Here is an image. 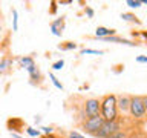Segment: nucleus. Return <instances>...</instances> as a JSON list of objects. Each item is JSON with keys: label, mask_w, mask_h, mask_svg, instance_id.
I'll return each mask as SVG.
<instances>
[{"label": "nucleus", "mask_w": 147, "mask_h": 138, "mask_svg": "<svg viewBox=\"0 0 147 138\" xmlns=\"http://www.w3.org/2000/svg\"><path fill=\"white\" fill-rule=\"evenodd\" d=\"M0 20H3V14H2V9H0Z\"/></svg>", "instance_id": "29"}, {"label": "nucleus", "mask_w": 147, "mask_h": 138, "mask_svg": "<svg viewBox=\"0 0 147 138\" xmlns=\"http://www.w3.org/2000/svg\"><path fill=\"white\" fill-rule=\"evenodd\" d=\"M12 138H22V137H18L17 133H12Z\"/></svg>", "instance_id": "28"}, {"label": "nucleus", "mask_w": 147, "mask_h": 138, "mask_svg": "<svg viewBox=\"0 0 147 138\" xmlns=\"http://www.w3.org/2000/svg\"><path fill=\"white\" fill-rule=\"evenodd\" d=\"M64 25H66V18L64 17H60L57 20L51 22V31H52V34L54 35H61L63 29H64Z\"/></svg>", "instance_id": "9"}, {"label": "nucleus", "mask_w": 147, "mask_h": 138, "mask_svg": "<svg viewBox=\"0 0 147 138\" xmlns=\"http://www.w3.org/2000/svg\"><path fill=\"white\" fill-rule=\"evenodd\" d=\"M136 62L138 63H147V57H146V55H141V57L136 58Z\"/></svg>", "instance_id": "25"}, {"label": "nucleus", "mask_w": 147, "mask_h": 138, "mask_svg": "<svg viewBox=\"0 0 147 138\" xmlns=\"http://www.w3.org/2000/svg\"><path fill=\"white\" fill-rule=\"evenodd\" d=\"M28 72H29V78H31V83H32V85L40 86V85H41V81H43V75H41L40 68L35 64V66H32Z\"/></svg>", "instance_id": "8"}, {"label": "nucleus", "mask_w": 147, "mask_h": 138, "mask_svg": "<svg viewBox=\"0 0 147 138\" xmlns=\"http://www.w3.org/2000/svg\"><path fill=\"white\" fill-rule=\"evenodd\" d=\"M41 131H43L45 135H51V133H54V129L52 127H41Z\"/></svg>", "instance_id": "23"}, {"label": "nucleus", "mask_w": 147, "mask_h": 138, "mask_svg": "<svg viewBox=\"0 0 147 138\" xmlns=\"http://www.w3.org/2000/svg\"><path fill=\"white\" fill-rule=\"evenodd\" d=\"M81 54H95V55H101L104 54V51H98V49H81Z\"/></svg>", "instance_id": "16"}, {"label": "nucleus", "mask_w": 147, "mask_h": 138, "mask_svg": "<svg viewBox=\"0 0 147 138\" xmlns=\"http://www.w3.org/2000/svg\"><path fill=\"white\" fill-rule=\"evenodd\" d=\"M14 31H17V11L14 9Z\"/></svg>", "instance_id": "26"}, {"label": "nucleus", "mask_w": 147, "mask_h": 138, "mask_svg": "<svg viewBox=\"0 0 147 138\" xmlns=\"http://www.w3.org/2000/svg\"><path fill=\"white\" fill-rule=\"evenodd\" d=\"M103 121H104V120L101 118V115H98V117H92V118H86V120H83V121L80 123V127H81L86 133H89V135L95 137L96 131L100 129V126L103 124Z\"/></svg>", "instance_id": "5"}, {"label": "nucleus", "mask_w": 147, "mask_h": 138, "mask_svg": "<svg viewBox=\"0 0 147 138\" xmlns=\"http://www.w3.org/2000/svg\"><path fill=\"white\" fill-rule=\"evenodd\" d=\"M63 66H64V60H57V62L52 64V69L54 71H60Z\"/></svg>", "instance_id": "20"}, {"label": "nucleus", "mask_w": 147, "mask_h": 138, "mask_svg": "<svg viewBox=\"0 0 147 138\" xmlns=\"http://www.w3.org/2000/svg\"><path fill=\"white\" fill-rule=\"evenodd\" d=\"M127 6H130V8H140L144 2H140V0H127Z\"/></svg>", "instance_id": "17"}, {"label": "nucleus", "mask_w": 147, "mask_h": 138, "mask_svg": "<svg viewBox=\"0 0 147 138\" xmlns=\"http://www.w3.org/2000/svg\"><path fill=\"white\" fill-rule=\"evenodd\" d=\"M100 115L104 121H113L118 118L117 95L106 94L100 98Z\"/></svg>", "instance_id": "1"}, {"label": "nucleus", "mask_w": 147, "mask_h": 138, "mask_svg": "<svg viewBox=\"0 0 147 138\" xmlns=\"http://www.w3.org/2000/svg\"><path fill=\"white\" fill-rule=\"evenodd\" d=\"M98 115H100V98H95V97L86 98L84 103H83V110H81L83 120L98 117Z\"/></svg>", "instance_id": "3"}, {"label": "nucleus", "mask_w": 147, "mask_h": 138, "mask_svg": "<svg viewBox=\"0 0 147 138\" xmlns=\"http://www.w3.org/2000/svg\"><path fill=\"white\" fill-rule=\"evenodd\" d=\"M130 98L132 95L129 94H121V95H117V109H118V114H129V108H130Z\"/></svg>", "instance_id": "6"}, {"label": "nucleus", "mask_w": 147, "mask_h": 138, "mask_svg": "<svg viewBox=\"0 0 147 138\" xmlns=\"http://www.w3.org/2000/svg\"><path fill=\"white\" fill-rule=\"evenodd\" d=\"M69 138H84V137L81 133H78L77 131H72V132H69Z\"/></svg>", "instance_id": "21"}, {"label": "nucleus", "mask_w": 147, "mask_h": 138, "mask_svg": "<svg viewBox=\"0 0 147 138\" xmlns=\"http://www.w3.org/2000/svg\"><path fill=\"white\" fill-rule=\"evenodd\" d=\"M119 129H123V124H121L119 117L117 120H113V121H103V124H101L100 129L95 133V138H107L110 133L117 132V131H119Z\"/></svg>", "instance_id": "4"}, {"label": "nucleus", "mask_w": 147, "mask_h": 138, "mask_svg": "<svg viewBox=\"0 0 147 138\" xmlns=\"http://www.w3.org/2000/svg\"><path fill=\"white\" fill-rule=\"evenodd\" d=\"M57 5H72V0H61V2H57Z\"/></svg>", "instance_id": "27"}, {"label": "nucleus", "mask_w": 147, "mask_h": 138, "mask_svg": "<svg viewBox=\"0 0 147 138\" xmlns=\"http://www.w3.org/2000/svg\"><path fill=\"white\" fill-rule=\"evenodd\" d=\"M117 34V29H109L104 26H98L95 31V39H104V37H112Z\"/></svg>", "instance_id": "11"}, {"label": "nucleus", "mask_w": 147, "mask_h": 138, "mask_svg": "<svg viewBox=\"0 0 147 138\" xmlns=\"http://www.w3.org/2000/svg\"><path fill=\"white\" fill-rule=\"evenodd\" d=\"M49 78H51V80H52V83H54V85H55V87H58V89H61V91H63V85H61V83L58 81V78L55 77L54 74H52V72L49 74Z\"/></svg>", "instance_id": "15"}, {"label": "nucleus", "mask_w": 147, "mask_h": 138, "mask_svg": "<svg viewBox=\"0 0 147 138\" xmlns=\"http://www.w3.org/2000/svg\"><path fill=\"white\" fill-rule=\"evenodd\" d=\"M26 132L29 133L31 137H41V132L38 131V129L35 131V129H32V127H26Z\"/></svg>", "instance_id": "18"}, {"label": "nucleus", "mask_w": 147, "mask_h": 138, "mask_svg": "<svg viewBox=\"0 0 147 138\" xmlns=\"http://www.w3.org/2000/svg\"><path fill=\"white\" fill-rule=\"evenodd\" d=\"M121 18H124L126 22L135 23V25H141V20L135 16V14H132V12H123L121 14Z\"/></svg>", "instance_id": "13"}, {"label": "nucleus", "mask_w": 147, "mask_h": 138, "mask_svg": "<svg viewBox=\"0 0 147 138\" xmlns=\"http://www.w3.org/2000/svg\"><path fill=\"white\" fill-rule=\"evenodd\" d=\"M51 6H52V8H51V14H55V12H57V2H51Z\"/></svg>", "instance_id": "24"}, {"label": "nucleus", "mask_w": 147, "mask_h": 138, "mask_svg": "<svg viewBox=\"0 0 147 138\" xmlns=\"http://www.w3.org/2000/svg\"><path fill=\"white\" fill-rule=\"evenodd\" d=\"M18 64H20V68L26 69V71H29L32 66H35V60L32 55H25V57H18L17 58Z\"/></svg>", "instance_id": "10"}, {"label": "nucleus", "mask_w": 147, "mask_h": 138, "mask_svg": "<svg viewBox=\"0 0 147 138\" xmlns=\"http://www.w3.org/2000/svg\"><path fill=\"white\" fill-rule=\"evenodd\" d=\"M147 109V97L146 95H132L129 114L133 120H144Z\"/></svg>", "instance_id": "2"}, {"label": "nucleus", "mask_w": 147, "mask_h": 138, "mask_svg": "<svg viewBox=\"0 0 147 138\" xmlns=\"http://www.w3.org/2000/svg\"><path fill=\"white\" fill-rule=\"evenodd\" d=\"M132 131V127H126V129H119V131L117 132H113V133H110V135L107 138H127V135L130 133Z\"/></svg>", "instance_id": "12"}, {"label": "nucleus", "mask_w": 147, "mask_h": 138, "mask_svg": "<svg viewBox=\"0 0 147 138\" xmlns=\"http://www.w3.org/2000/svg\"><path fill=\"white\" fill-rule=\"evenodd\" d=\"M127 138H144V135H142V133H140L138 131H135V129H132L130 133L127 135Z\"/></svg>", "instance_id": "19"}, {"label": "nucleus", "mask_w": 147, "mask_h": 138, "mask_svg": "<svg viewBox=\"0 0 147 138\" xmlns=\"http://www.w3.org/2000/svg\"><path fill=\"white\" fill-rule=\"evenodd\" d=\"M84 12L87 14V17H90V18L94 17V9H92L90 6H86V8H84Z\"/></svg>", "instance_id": "22"}, {"label": "nucleus", "mask_w": 147, "mask_h": 138, "mask_svg": "<svg viewBox=\"0 0 147 138\" xmlns=\"http://www.w3.org/2000/svg\"><path fill=\"white\" fill-rule=\"evenodd\" d=\"M12 63H14V58L11 55H3V57L0 58V75H5V74L11 72Z\"/></svg>", "instance_id": "7"}, {"label": "nucleus", "mask_w": 147, "mask_h": 138, "mask_svg": "<svg viewBox=\"0 0 147 138\" xmlns=\"http://www.w3.org/2000/svg\"><path fill=\"white\" fill-rule=\"evenodd\" d=\"M77 48H78V45L75 43V41H71V40L63 41V43L58 45V49H61V51H74V49H77Z\"/></svg>", "instance_id": "14"}, {"label": "nucleus", "mask_w": 147, "mask_h": 138, "mask_svg": "<svg viewBox=\"0 0 147 138\" xmlns=\"http://www.w3.org/2000/svg\"><path fill=\"white\" fill-rule=\"evenodd\" d=\"M2 32H3V26L0 25V35H2Z\"/></svg>", "instance_id": "30"}]
</instances>
